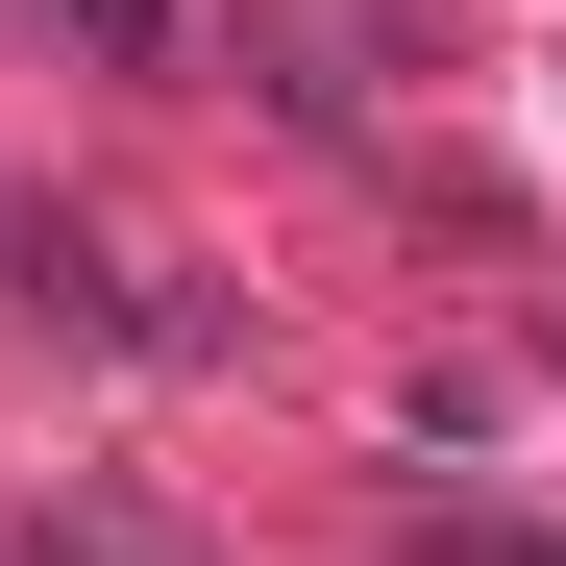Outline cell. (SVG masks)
I'll return each instance as SVG.
<instances>
[{
  "mask_svg": "<svg viewBox=\"0 0 566 566\" xmlns=\"http://www.w3.org/2000/svg\"><path fill=\"white\" fill-rule=\"evenodd\" d=\"M74 50H99V74H148V50H172V0H74Z\"/></svg>",
  "mask_w": 566,
  "mask_h": 566,
  "instance_id": "6da1fadb",
  "label": "cell"
},
{
  "mask_svg": "<svg viewBox=\"0 0 566 566\" xmlns=\"http://www.w3.org/2000/svg\"><path fill=\"white\" fill-rule=\"evenodd\" d=\"M25 566H172V542H99V517H50V542H25Z\"/></svg>",
  "mask_w": 566,
  "mask_h": 566,
  "instance_id": "7a4b0ae2",
  "label": "cell"
}]
</instances>
